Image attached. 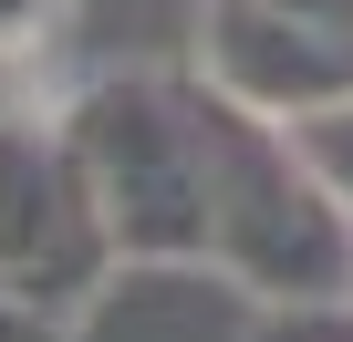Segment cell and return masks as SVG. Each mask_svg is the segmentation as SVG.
I'll return each mask as SVG.
<instances>
[{
    "label": "cell",
    "instance_id": "obj_1",
    "mask_svg": "<svg viewBox=\"0 0 353 342\" xmlns=\"http://www.w3.org/2000/svg\"><path fill=\"white\" fill-rule=\"evenodd\" d=\"M208 145V270L250 301H353V208L322 187L291 125L198 83Z\"/></svg>",
    "mask_w": 353,
    "mask_h": 342
},
{
    "label": "cell",
    "instance_id": "obj_2",
    "mask_svg": "<svg viewBox=\"0 0 353 342\" xmlns=\"http://www.w3.org/2000/svg\"><path fill=\"white\" fill-rule=\"evenodd\" d=\"M94 208L114 228V259L135 270H208V145H198V94L156 83H94L63 114Z\"/></svg>",
    "mask_w": 353,
    "mask_h": 342
},
{
    "label": "cell",
    "instance_id": "obj_3",
    "mask_svg": "<svg viewBox=\"0 0 353 342\" xmlns=\"http://www.w3.org/2000/svg\"><path fill=\"white\" fill-rule=\"evenodd\" d=\"M114 259V228L94 208V177H83V156L63 125H0V280H21L32 301L52 311H94Z\"/></svg>",
    "mask_w": 353,
    "mask_h": 342
},
{
    "label": "cell",
    "instance_id": "obj_4",
    "mask_svg": "<svg viewBox=\"0 0 353 342\" xmlns=\"http://www.w3.org/2000/svg\"><path fill=\"white\" fill-rule=\"evenodd\" d=\"M208 83L270 125L353 104V0H208Z\"/></svg>",
    "mask_w": 353,
    "mask_h": 342
},
{
    "label": "cell",
    "instance_id": "obj_5",
    "mask_svg": "<svg viewBox=\"0 0 353 342\" xmlns=\"http://www.w3.org/2000/svg\"><path fill=\"white\" fill-rule=\"evenodd\" d=\"M239 342H353V301H260Z\"/></svg>",
    "mask_w": 353,
    "mask_h": 342
},
{
    "label": "cell",
    "instance_id": "obj_6",
    "mask_svg": "<svg viewBox=\"0 0 353 342\" xmlns=\"http://www.w3.org/2000/svg\"><path fill=\"white\" fill-rule=\"evenodd\" d=\"M291 135H301V156L322 166V187L353 208V104H332V114H312V125H291Z\"/></svg>",
    "mask_w": 353,
    "mask_h": 342
},
{
    "label": "cell",
    "instance_id": "obj_7",
    "mask_svg": "<svg viewBox=\"0 0 353 342\" xmlns=\"http://www.w3.org/2000/svg\"><path fill=\"white\" fill-rule=\"evenodd\" d=\"M0 342H83V321L52 311V301H32L21 280H0Z\"/></svg>",
    "mask_w": 353,
    "mask_h": 342
},
{
    "label": "cell",
    "instance_id": "obj_8",
    "mask_svg": "<svg viewBox=\"0 0 353 342\" xmlns=\"http://www.w3.org/2000/svg\"><path fill=\"white\" fill-rule=\"evenodd\" d=\"M42 11H52V0H0V42H11V32H32Z\"/></svg>",
    "mask_w": 353,
    "mask_h": 342
}]
</instances>
